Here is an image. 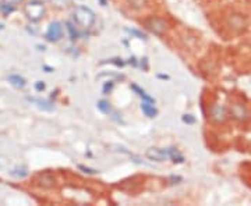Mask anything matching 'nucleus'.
<instances>
[{
  "mask_svg": "<svg viewBox=\"0 0 251 206\" xmlns=\"http://www.w3.org/2000/svg\"><path fill=\"white\" fill-rule=\"evenodd\" d=\"M73 18H74V21H75L77 25H80L81 28H85V29L92 27L94 23H95V14L90 9L82 7V6L74 9V11H73Z\"/></svg>",
  "mask_w": 251,
  "mask_h": 206,
  "instance_id": "nucleus-1",
  "label": "nucleus"
},
{
  "mask_svg": "<svg viewBox=\"0 0 251 206\" xmlns=\"http://www.w3.org/2000/svg\"><path fill=\"white\" fill-rule=\"evenodd\" d=\"M24 13H25V16H27L31 21L36 23V21L42 20L44 16H45V6H44L42 1L32 0V1H29L28 4H25Z\"/></svg>",
  "mask_w": 251,
  "mask_h": 206,
  "instance_id": "nucleus-2",
  "label": "nucleus"
},
{
  "mask_svg": "<svg viewBox=\"0 0 251 206\" xmlns=\"http://www.w3.org/2000/svg\"><path fill=\"white\" fill-rule=\"evenodd\" d=\"M145 27H147V29H150L152 34H155V35H163L166 32V29H168V24L162 18L152 17L148 18L145 21Z\"/></svg>",
  "mask_w": 251,
  "mask_h": 206,
  "instance_id": "nucleus-3",
  "label": "nucleus"
},
{
  "mask_svg": "<svg viewBox=\"0 0 251 206\" xmlns=\"http://www.w3.org/2000/svg\"><path fill=\"white\" fill-rule=\"evenodd\" d=\"M229 114L233 117L234 120H237V121H246L247 118H249V112H247V108L240 103V102H237V103H233L230 109H229Z\"/></svg>",
  "mask_w": 251,
  "mask_h": 206,
  "instance_id": "nucleus-4",
  "label": "nucleus"
},
{
  "mask_svg": "<svg viewBox=\"0 0 251 206\" xmlns=\"http://www.w3.org/2000/svg\"><path fill=\"white\" fill-rule=\"evenodd\" d=\"M227 116H229V112L227 109L225 108L224 105H214L211 108V118L215 121V123H225L227 120Z\"/></svg>",
  "mask_w": 251,
  "mask_h": 206,
  "instance_id": "nucleus-5",
  "label": "nucleus"
},
{
  "mask_svg": "<svg viewBox=\"0 0 251 206\" xmlns=\"http://www.w3.org/2000/svg\"><path fill=\"white\" fill-rule=\"evenodd\" d=\"M63 36V25L60 23H52L46 31V39L50 42H57Z\"/></svg>",
  "mask_w": 251,
  "mask_h": 206,
  "instance_id": "nucleus-6",
  "label": "nucleus"
},
{
  "mask_svg": "<svg viewBox=\"0 0 251 206\" xmlns=\"http://www.w3.org/2000/svg\"><path fill=\"white\" fill-rule=\"evenodd\" d=\"M227 23H229L230 29H233L234 32H242L247 27V21H246V18L243 17L242 14H233V16H230Z\"/></svg>",
  "mask_w": 251,
  "mask_h": 206,
  "instance_id": "nucleus-7",
  "label": "nucleus"
},
{
  "mask_svg": "<svg viewBox=\"0 0 251 206\" xmlns=\"http://www.w3.org/2000/svg\"><path fill=\"white\" fill-rule=\"evenodd\" d=\"M147 158L153 161H165L169 159V152H168V149L151 148V149L147 151Z\"/></svg>",
  "mask_w": 251,
  "mask_h": 206,
  "instance_id": "nucleus-8",
  "label": "nucleus"
},
{
  "mask_svg": "<svg viewBox=\"0 0 251 206\" xmlns=\"http://www.w3.org/2000/svg\"><path fill=\"white\" fill-rule=\"evenodd\" d=\"M141 110H143L144 114L147 117H150V118L156 117V114H158V110L153 108L152 102H145V100H143V103H141Z\"/></svg>",
  "mask_w": 251,
  "mask_h": 206,
  "instance_id": "nucleus-9",
  "label": "nucleus"
},
{
  "mask_svg": "<svg viewBox=\"0 0 251 206\" xmlns=\"http://www.w3.org/2000/svg\"><path fill=\"white\" fill-rule=\"evenodd\" d=\"M7 80L14 87V88H17V90H21V88H24L25 87V80L21 77V75H18V74H11L7 77Z\"/></svg>",
  "mask_w": 251,
  "mask_h": 206,
  "instance_id": "nucleus-10",
  "label": "nucleus"
},
{
  "mask_svg": "<svg viewBox=\"0 0 251 206\" xmlns=\"http://www.w3.org/2000/svg\"><path fill=\"white\" fill-rule=\"evenodd\" d=\"M28 100L32 102V103H36V106L39 109H42V110H52L53 109V105L50 102H48V100H41V99L35 98H28Z\"/></svg>",
  "mask_w": 251,
  "mask_h": 206,
  "instance_id": "nucleus-11",
  "label": "nucleus"
},
{
  "mask_svg": "<svg viewBox=\"0 0 251 206\" xmlns=\"http://www.w3.org/2000/svg\"><path fill=\"white\" fill-rule=\"evenodd\" d=\"M168 152H169V159H172L173 163H183V161H184L183 155H181L176 148H169Z\"/></svg>",
  "mask_w": 251,
  "mask_h": 206,
  "instance_id": "nucleus-12",
  "label": "nucleus"
},
{
  "mask_svg": "<svg viewBox=\"0 0 251 206\" xmlns=\"http://www.w3.org/2000/svg\"><path fill=\"white\" fill-rule=\"evenodd\" d=\"M131 90L135 91V92H137V95H138L140 98H143V100H145V102H152V103L155 102V100H153V98H151L150 95H147V92H145L144 90H141L138 85L133 84V85H131Z\"/></svg>",
  "mask_w": 251,
  "mask_h": 206,
  "instance_id": "nucleus-13",
  "label": "nucleus"
},
{
  "mask_svg": "<svg viewBox=\"0 0 251 206\" xmlns=\"http://www.w3.org/2000/svg\"><path fill=\"white\" fill-rule=\"evenodd\" d=\"M10 176H13L14 179H24L28 176V170L25 167H18V169H13L10 171Z\"/></svg>",
  "mask_w": 251,
  "mask_h": 206,
  "instance_id": "nucleus-14",
  "label": "nucleus"
},
{
  "mask_svg": "<svg viewBox=\"0 0 251 206\" xmlns=\"http://www.w3.org/2000/svg\"><path fill=\"white\" fill-rule=\"evenodd\" d=\"M147 3H148V0H128V4L135 10H140L143 9V7H145Z\"/></svg>",
  "mask_w": 251,
  "mask_h": 206,
  "instance_id": "nucleus-15",
  "label": "nucleus"
},
{
  "mask_svg": "<svg viewBox=\"0 0 251 206\" xmlns=\"http://www.w3.org/2000/svg\"><path fill=\"white\" fill-rule=\"evenodd\" d=\"M98 109L102 112V113H105V114H109L110 113V103H109L108 100H99L98 102Z\"/></svg>",
  "mask_w": 251,
  "mask_h": 206,
  "instance_id": "nucleus-16",
  "label": "nucleus"
},
{
  "mask_svg": "<svg viewBox=\"0 0 251 206\" xmlns=\"http://www.w3.org/2000/svg\"><path fill=\"white\" fill-rule=\"evenodd\" d=\"M52 3L54 4V7H57V9H66V7H69L70 6V0H50Z\"/></svg>",
  "mask_w": 251,
  "mask_h": 206,
  "instance_id": "nucleus-17",
  "label": "nucleus"
},
{
  "mask_svg": "<svg viewBox=\"0 0 251 206\" xmlns=\"http://www.w3.org/2000/svg\"><path fill=\"white\" fill-rule=\"evenodd\" d=\"M66 27H67V29H69V32H70V36H72L73 41H74V39H77V38L80 36L78 35V32L75 31V28L73 27L70 23H67V24H66Z\"/></svg>",
  "mask_w": 251,
  "mask_h": 206,
  "instance_id": "nucleus-18",
  "label": "nucleus"
},
{
  "mask_svg": "<svg viewBox=\"0 0 251 206\" xmlns=\"http://www.w3.org/2000/svg\"><path fill=\"white\" fill-rule=\"evenodd\" d=\"M126 31H127L128 34H131V35L137 36L138 39H147V36H145V34H143V32H140V31H137V29H128V28H127Z\"/></svg>",
  "mask_w": 251,
  "mask_h": 206,
  "instance_id": "nucleus-19",
  "label": "nucleus"
},
{
  "mask_svg": "<svg viewBox=\"0 0 251 206\" xmlns=\"http://www.w3.org/2000/svg\"><path fill=\"white\" fill-rule=\"evenodd\" d=\"M112 88H113V82H112V81H108V82L105 84V87H103V93L108 95L109 92L112 91Z\"/></svg>",
  "mask_w": 251,
  "mask_h": 206,
  "instance_id": "nucleus-20",
  "label": "nucleus"
},
{
  "mask_svg": "<svg viewBox=\"0 0 251 206\" xmlns=\"http://www.w3.org/2000/svg\"><path fill=\"white\" fill-rule=\"evenodd\" d=\"M78 169L82 170L84 173H87V174H97V170H94V169H90V167H85V166H78Z\"/></svg>",
  "mask_w": 251,
  "mask_h": 206,
  "instance_id": "nucleus-21",
  "label": "nucleus"
},
{
  "mask_svg": "<svg viewBox=\"0 0 251 206\" xmlns=\"http://www.w3.org/2000/svg\"><path fill=\"white\" fill-rule=\"evenodd\" d=\"M183 121L188 123V124H193V123H196V118L191 116V114H186V116H183Z\"/></svg>",
  "mask_w": 251,
  "mask_h": 206,
  "instance_id": "nucleus-22",
  "label": "nucleus"
},
{
  "mask_svg": "<svg viewBox=\"0 0 251 206\" xmlns=\"http://www.w3.org/2000/svg\"><path fill=\"white\" fill-rule=\"evenodd\" d=\"M35 88L36 91H44L45 90V84L44 82H41V81H38L35 84Z\"/></svg>",
  "mask_w": 251,
  "mask_h": 206,
  "instance_id": "nucleus-23",
  "label": "nucleus"
},
{
  "mask_svg": "<svg viewBox=\"0 0 251 206\" xmlns=\"http://www.w3.org/2000/svg\"><path fill=\"white\" fill-rule=\"evenodd\" d=\"M4 3H7V4H11V6H14V4H18V3H21L23 0H3Z\"/></svg>",
  "mask_w": 251,
  "mask_h": 206,
  "instance_id": "nucleus-24",
  "label": "nucleus"
},
{
  "mask_svg": "<svg viewBox=\"0 0 251 206\" xmlns=\"http://www.w3.org/2000/svg\"><path fill=\"white\" fill-rule=\"evenodd\" d=\"M99 1H100L102 6H106V0H99Z\"/></svg>",
  "mask_w": 251,
  "mask_h": 206,
  "instance_id": "nucleus-25",
  "label": "nucleus"
},
{
  "mask_svg": "<svg viewBox=\"0 0 251 206\" xmlns=\"http://www.w3.org/2000/svg\"><path fill=\"white\" fill-rule=\"evenodd\" d=\"M36 1H42L44 3V1H48V0H36Z\"/></svg>",
  "mask_w": 251,
  "mask_h": 206,
  "instance_id": "nucleus-26",
  "label": "nucleus"
},
{
  "mask_svg": "<svg viewBox=\"0 0 251 206\" xmlns=\"http://www.w3.org/2000/svg\"><path fill=\"white\" fill-rule=\"evenodd\" d=\"M0 29H3V24H0Z\"/></svg>",
  "mask_w": 251,
  "mask_h": 206,
  "instance_id": "nucleus-27",
  "label": "nucleus"
},
{
  "mask_svg": "<svg viewBox=\"0 0 251 206\" xmlns=\"http://www.w3.org/2000/svg\"><path fill=\"white\" fill-rule=\"evenodd\" d=\"M247 1H249V3H251V0H247Z\"/></svg>",
  "mask_w": 251,
  "mask_h": 206,
  "instance_id": "nucleus-28",
  "label": "nucleus"
},
{
  "mask_svg": "<svg viewBox=\"0 0 251 206\" xmlns=\"http://www.w3.org/2000/svg\"><path fill=\"white\" fill-rule=\"evenodd\" d=\"M0 9H1V4H0Z\"/></svg>",
  "mask_w": 251,
  "mask_h": 206,
  "instance_id": "nucleus-29",
  "label": "nucleus"
}]
</instances>
